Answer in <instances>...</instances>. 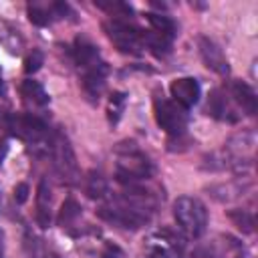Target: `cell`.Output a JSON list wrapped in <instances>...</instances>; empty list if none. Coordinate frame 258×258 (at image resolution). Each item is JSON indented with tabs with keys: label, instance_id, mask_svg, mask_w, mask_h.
I'll list each match as a JSON object with an SVG mask.
<instances>
[{
	"label": "cell",
	"instance_id": "7402d4cb",
	"mask_svg": "<svg viewBox=\"0 0 258 258\" xmlns=\"http://www.w3.org/2000/svg\"><path fill=\"white\" fill-rule=\"evenodd\" d=\"M125 105H127V95L121 93V91H115L111 97H109V107H107V117H109V123L115 125L119 123L123 111H125Z\"/></svg>",
	"mask_w": 258,
	"mask_h": 258
},
{
	"label": "cell",
	"instance_id": "cb8c5ba5",
	"mask_svg": "<svg viewBox=\"0 0 258 258\" xmlns=\"http://www.w3.org/2000/svg\"><path fill=\"white\" fill-rule=\"evenodd\" d=\"M95 6L105 10L109 18H129L133 14V8L125 2H95Z\"/></svg>",
	"mask_w": 258,
	"mask_h": 258
},
{
	"label": "cell",
	"instance_id": "4fadbf2b",
	"mask_svg": "<svg viewBox=\"0 0 258 258\" xmlns=\"http://www.w3.org/2000/svg\"><path fill=\"white\" fill-rule=\"evenodd\" d=\"M169 93H171V101L177 103L181 109H189L194 107L198 101H200V95H202V89H200V83L194 79V77H177L171 81L169 85Z\"/></svg>",
	"mask_w": 258,
	"mask_h": 258
},
{
	"label": "cell",
	"instance_id": "52a82bcc",
	"mask_svg": "<svg viewBox=\"0 0 258 258\" xmlns=\"http://www.w3.org/2000/svg\"><path fill=\"white\" fill-rule=\"evenodd\" d=\"M173 218L179 230L189 238H200L208 228V210L191 196H179L173 202Z\"/></svg>",
	"mask_w": 258,
	"mask_h": 258
},
{
	"label": "cell",
	"instance_id": "5bb4252c",
	"mask_svg": "<svg viewBox=\"0 0 258 258\" xmlns=\"http://www.w3.org/2000/svg\"><path fill=\"white\" fill-rule=\"evenodd\" d=\"M208 115L220 119V121H228V123H234L238 121V113L234 109V103L230 99V95L222 89H214L210 93V99H208Z\"/></svg>",
	"mask_w": 258,
	"mask_h": 258
},
{
	"label": "cell",
	"instance_id": "6da1fadb",
	"mask_svg": "<svg viewBox=\"0 0 258 258\" xmlns=\"http://www.w3.org/2000/svg\"><path fill=\"white\" fill-rule=\"evenodd\" d=\"M159 206V196L143 183H129L123 185V191L111 194L101 200L97 210L99 218L123 228V230H139L149 224L151 216Z\"/></svg>",
	"mask_w": 258,
	"mask_h": 258
},
{
	"label": "cell",
	"instance_id": "44dd1931",
	"mask_svg": "<svg viewBox=\"0 0 258 258\" xmlns=\"http://www.w3.org/2000/svg\"><path fill=\"white\" fill-rule=\"evenodd\" d=\"M85 191L89 198L93 200H105L109 196V183L103 177L101 171H91L87 175V183H85Z\"/></svg>",
	"mask_w": 258,
	"mask_h": 258
},
{
	"label": "cell",
	"instance_id": "d6986e66",
	"mask_svg": "<svg viewBox=\"0 0 258 258\" xmlns=\"http://www.w3.org/2000/svg\"><path fill=\"white\" fill-rule=\"evenodd\" d=\"M20 95H22V99H24L28 105H32V107H46V105H48V93H46L44 87H42L38 81H34V79L22 81V85H20Z\"/></svg>",
	"mask_w": 258,
	"mask_h": 258
},
{
	"label": "cell",
	"instance_id": "83f0119b",
	"mask_svg": "<svg viewBox=\"0 0 258 258\" xmlns=\"http://www.w3.org/2000/svg\"><path fill=\"white\" fill-rule=\"evenodd\" d=\"M2 240H4V234H2V230H0V250H2Z\"/></svg>",
	"mask_w": 258,
	"mask_h": 258
},
{
	"label": "cell",
	"instance_id": "d4e9b609",
	"mask_svg": "<svg viewBox=\"0 0 258 258\" xmlns=\"http://www.w3.org/2000/svg\"><path fill=\"white\" fill-rule=\"evenodd\" d=\"M42 60H44V56H42V52L38 50V48H34L28 56H26V60H24V71L30 75V73H36L38 69H40V64H42Z\"/></svg>",
	"mask_w": 258,
	"mask_h": 258
},
{
	"label": "cell",
	"instance_id": "f1b7e54d",
	"mask_svg": "<svg viewBox=\"0 0 258 258\" xmlns=\"http://www.w3.org/2000/svg\"><path fill=\"white\" fill-rule=\"evenodd\" d=\"M0 93H2V75H0Z\"/></svg>",
	"mask_w": 258,
	"mask_h": 258
},
{
	"label": "cell",
	"instance_id": "ac0fdd59",
	"mask_svg": "<svg viewBox=\"0 0 258 258\" xmlns=\"http://www.w3.org/2000/svg\"><path fill=\"white\" fill-rule=\"evenodd\" d=\"M81 214H83V212H81V204H79L75 198H67V200L62 202L60 210H58L56 222H58V226H60L62 230L75 234V228H77V224H79V220H81Z\"/></svg>",
	"mask_w": 258,
	"mask_h": 258
},
{
	"label": "cell",
	"instance_id": "3957f363",
	"mask_svg": "<svg viewBox=\"0 0 258 258\" xmlns=\"http://www.w3.org/2000/svg\"><path fill=\"white\" fill-rule=\"evenodd\" d=\"M153 171V161L137 143L123 141L115 147V179L121 185L143 183L151 179Z\"/></svg>",
	"mask_w": 258,
	"mask_h": 258
},
{
	"label": "cell",
	"instance_id": "5b68a950",
	"mask_svg": "<svg viewBox=\"0 0 258 258\" xmlns=\"http://www.w3.org/2000/svg\"><path fill=\"white\" fill-rule=\"evenodd\" d=\"M254 147H256V133L252 129L234 133L224 143L220 167H228L238 175H246L254 163Z\"/></svg>",
	"mask_w": 258,
	"mask_h": 258
},
{
	"label": "cell",
	"instance_id": "7a4b0ae2",
	"mask_svg": "<svg viewBox=\"0 0 258 258\" xmlns=\"http://www.w3.org/2000/svg\"><path fill=\"white\" fill-rule=\"evenodd\" d=\"M71 56H73L75 67L79 69L83 93L91 101H99L105 89V83H107V75H109V67L105 58L101 56L99 48L95 46L91 38L77 36L71 46Z\"/></svg>",
	"mask_w": 258,
	"mask_h": 258
},
{
	"label": "cell",
	"instance_id": "9a60e30c",
	"mask_svg": "<svg viewBox=\"0 0 258 258\" xmlns=\"http://www.w3.org/2000/svg\"><path fill=\"white\" fill-rule=\"evenodd\" d=\"M226 93L230 95L232 103H234L238 109H242V113H246V115H254V113H256V109H258V99H256L254 89H252L248 83H244V81H232Z\"/></svg>",
	"mask_w": 258,
	"mask_h": 258
},
{
	"label": "cell",
	"instance_id": "2e32d148",
	"mask_svg": "<svg viewBox=\"0 0 258 258\" xmlns=\"http://www.w3.org/2000/svg\"><path fill=\"white\" fill-rule=\"evenodd\" d=\"M50 214H52V194L46 179L38 181L36 187V224L40 228L50 226Z\"/></svg>",
	"mask_w": 258,
	"mask_h": 258
},
{
	"label": "cell",
	"instance_id": "7c38bea8",
	"mask_svg": "<svg viewBox=\"0 0 258 258\" xmlns=\"http://www.w3.org/2000/svg\"><path fill=\"white\" fill-rule=\"evenodd\" d=\"M198 48H200V56H202V60L208 69H212L214 73H218L222 77L230 75V62H228L222 46L216 40H212L210 36H200L198 38Z\"/></svg>",
	"mask_w": 258,
	"mask_h": 258
},
{
	"label": "cell",
	"instance_id": "30bf717a",
	"mask_svg": "<svg viewBox=\"0 0 258 258\" xmlns=\"http://www.w3.org/2000/svg\"><path fill=\"white\" fill-rule=\"evenodd\" d=\"M145 250H147V258H183L185 240L181 234L169 228H161L147 238Z\"/></svg>",
	"mask_w": 258,
	"mask_h": 258
},
{
	"label": "cell",
	"instance_id": "ba28073f",
	"mask_svg": "<svg viewBox=\"0 0 258 258\" xmlns=\"http://www.w3.org/2000/svg\"><path fill=\"white\" fill-rule=\"evenodd\" d=\"M103 30L125 54H139L145 48V30L133 24L129 18H109L103 22Z\"/></svg>",
	"mask_w": 258,
	"mask_h": 258
},
{
	"label": "cell",
	"instance_id": "ffe728a7",
	"mask_svg": "<svg viewBox=\"0 0 258 258\" xmlns=\"http://www.w3.org/2000/svg\"><path fill=\"white\" fill-rule=\"evenodd\" d=\"M145 18H147V22H149V30H153L155 34H161V36H165V38H169V40L175 38V34H177V24H175L169 16L157 14V12H149V14H145Z\"/></svg>",
	"mask_w": 258,
	"mask_h": 258
},
{
	"label": "cell",
	"instance_id": "603a6c76",
	"mask_svg": "<svg viewBox=\"0 0 258 258\" xmlns=\"http://www.w3.org/2000/svg\"><path fill=\"white\" fill-rule=\"evenodd\" d=\"M228 216L238 230H242L246 234L254 232V214L250 210H232V212H228Z\"/></svg>",
	"mask_w": 258,
	"mask_h": 258
},
{
	"label": "cell",
	"instance_id": "e0dca14e",
	"mask_svg": "<svg viewBox=\"0 0 258 258\" xmlns=\"http://www.w3.org/2000/svg\"><path fill=\"white\" fill-rule=\"evenodd\" d=\"M22 248H24V254L28 258H60V254L44 238H40V236H36L32 232L24 234Z\"/></svg>",
	"mask_w": 258,
	"mask_h": 258
},
{
	"label": "cell",
	"instance_id": "8992f818",
	"mask_svg": "<svg viewBox=\"0 0 258 258\" xmlns=\"http://www.w3.org/2000/svg\"><path fill=\"white\" fill-rule=\"evenodd\" d=\"M46 155L50 157L54 173L60 177L62 183L73 185V183L79 181L77 157H75V151L71 147V141L67 139V135L62 131L54 129V133H52V137L48 141V147H46Z\"/></svg>",
	"mask_w": 258,
	"mask_h": 258
},
{
	"label": "cell",
	"instance_id": "8fae6325",
	"mask_svg": "<svg viewBox=\"0 0 258 258\" xmlns=\"http://www.w3.org/2000/svg\"><path fill=\"white\" fill-rule=\"evenodd\" d=\"M67 14H73V8L67 4V2H30L28 4V18L32 24H38V26H46L54 20H60V18H67Z\"/></svg>",
	"mask_w": 258,
	"mask_h": 258
},
{
	"label": "cell",
	"instance_id": "9c48e42d",
	"mask_svg": "<svg viewBox=\"0 0 258 258\" xmlns=\"http://www.w3.org/2000/svg\"><path fill=\"white\" fill-rule=\"evenodd\" d=\"M153 115L157 125L171 137H181L187 125V113L181 109L177 103L165 97H155L153 99Z\"/></svg>",
	"mask_w": 258,
	"mask_h": 258
},
{
	"label": "cell",
	"instance_id": "277c9868",
	"mask_svg": "<svg viewBox=\"0 0 258 258\" xmlns=\"http://www.w3.org/2000/svg\"><path fill=\"white\" fill-rule=\"evenodd\" d=\"M6 129L26 145H30L34 151L42 153H46L48 141L54 133V129H50V125L36 113H8Z\"/></svg>",
	"mask_w": 258,
	"mask_h": 258
},
{
	"label": "cell",
	"instance_id": "4316f807",
	"mask_svg": "<svg viewBox=\"0 0 258 258\" xmlns=\"http://www.w3.org/2000/svg\"><path fill=\"white\" fill-rule=\"evenodd\" d=\"M26 198H28V185H26V183H18V185L14 187V200H16L18 204H24Z\"/></svg>",
	"mask_w": 258,
	"mask_h": 258
},
{
	"label": "cell",
	"instance_id": "484cf974",
	"mask_svg": "<svg viewBox=\"0 0 258 258\" xmlns=\"http://www.w3.org/2000/svg\"><path fill=\"white\" fill-rule=\"evenodd\" d=\"M101 258H123V250L113 244V242H107L103 244V250H101Z\"/></svg>",
	"mask_w": 258,
	"mask_h": 258
}]
</instances>
